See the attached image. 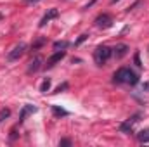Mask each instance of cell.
Returning <instances> with one entry per match:
<instances>
[{"label":"cell","mask_w":149,"mask_h":147,"mask_svg":"<svg viewBox=\"0 0 149 147\" xmlns=\"http://www.w3.org/2000/svg\"><path fill=\"white\" fill-rule=\"evenodd\" d=\"M9 116H10V109H5V107L0 109V123H2L5 118H9Z\"/></svg>","instance_id":"cell-16"},{"label":"cell","mask_w":149,"mask_h":147,"mask_svg":"<svg viewBox=\"0 0 149 147\" xmlns=\"http://www.w3.org/2000/svg\"><path fill=\"white\" fill-rule=\"evenodd\" d=\"M54 50H64V49H68L70 47V42H66V40H63V42H54Z\"/></svg>","instance_id":"cell-13"},{"label":"cell","mask_w":149,"mask_h":147,"mask_svg":"<svg viewBox=\"0 0 149 147\" xmlns=\"http://www.w3.org/2000/svg\"><path fill=\"white\" fill-rule=\"evenodd\" d=\"M139 3H142V0H137V2H135V3H134V5H130V7H128V9H127V12H130V10H134V9H135V7H137V5H139Z\"/></svg>","instance_id":"cell-21"},{"label":"cell","mask_w":149,"mask_h":147,"mask_svg":"<svg viewBox=\"0 0 149 147\" xmlns=\"http://www.w3.org/2000/svg\"><path fill=\"white\" fill-rule=\"evenodd\" d=\"M57 16H59V10H57V9H50V10H49V12H47V14L42 17V21H40V24H38V26H40V28H43V26H45L49 21L56 19Z\"/></svg>","instance_id":"cell-9"},{"label":"cell","mask_w":149,"mask_h":147,"mask_svg":"<svg viewBox=\"0 0 149 147\" xmlns=\"http://www.w3.org/2000/svg\"><path fill=\"white\" fill-rule=\"evenodd\" d=\"M38 2H40V0H24V3H28V5H35Z\"/></svg>","instance_id":"cell-22"},{"label":"cell","mask_w":149,"mask_h":147,"mask_svg":"<svg viewBox=\"0 0 149 147\" xmlns=\"http://www.w3.org/2000/svg\"><path fill=\"white\" fill-rule=\"evenodd\" d=\"M116 2H120V0H111V3H116Z\"/></svg>","instance_id":"cell-24"},{"label":"cell","mask_w":149,"mask_h":147,"mask_svg":"<svg viewBox=\"0 0 149 147\" xmlns=\"http://www.w3.org/2000/svg\"><path fill=\"white\" fill-rule=\"evenodd\" d=\"M64 57H66V50H57L56 54H52V55L47 59V64H45V66H47V68H52V66H56L59 61H63Z\"/></svg>","instance_id":"cell-6"},{"label":"cell","mask_w":149,"mask_h":147,"mask_svg":"<svg viewBox=\"0 0 149 147\" xmlns=\"http://www.w3.org/2000/svg\"><path fill=\"white\" fill-rule=\"evenodd\" d=\"M24 50H26V45L24 43H19V45H16L9 54H7V61L9 62H12V61H17L23 54H24Z\"/></svg>","instance_id":"cell-5"},{"label":"cell","mask_w":149,"mask_h":147,"mask_svg":"<svg viewBox=\"0 0 149 147\" xmlns=\"http://www.w3.org/2000/svg\"><path fill=\"white\" fill-rule=\"evenodd\" d=\"M52 112H54V116H57V118H61V116H68V114H70L66 109H63V107H59V106H52Z\"/></svg>","instance_id":"cell-12"},{"label":"cell","mask_w":149,"mask_h":147,"mask_svg":"<svg viewBox=\"0 0 149 147\" xmlns=\"http://www.w3.org/2000/svg\"><path fill=\"white\" fill-rule=\"evenodd\" d=\"M137 140H139L141 144H148L149 142V128H144V130H141V132L137 133Z\"/></svg>","instance_id":"cell-11"},{"label":"cell","mask_w":149,"mask_h":147,"mask_svg":"<svg viewBox=\"0 0 149 147\" xmlns=\"http://www.w3.org/2000/svg\"><path fill=\"white\" fill-rule=\"evenodd\" d=\"M128 45H125V43H118L114 49H113V55L116 57V59H123L127 54H128Z\"/></svg>","instance_id":"cell-7"},{"label":"cell","mask_w":149,"mask_h":147,"mask_svg":"<svg viewBox=\"0 0 149 147\" xmlns=\"http://www.w3.org/2000/svg\"><path fill=\"white\" fill-rule=\"evenodd\" d=\"M113 17L109 14H101V16H97V19H95V26L97 28H101V30H108V28H111L113 26Z\"/></svg>","instance_id":"cell-4"},{"label":"cell","mask_w":149,"mask_h":147,"mask_svg":"<svg viewBox=\"0 0 149 147\" xmlns=\"http://www.w3.org/2000/svg\"><path fill=\"white\" fill-rule=\"evenodd\" d=\"M87 38H88V35H81V37H80L78 40H76V42H74V45H80V43H83Z\"/></svg>","instance_id":"cell-20"},{"label":"cell","mask_w":149,"mask_h":147,"mask_svg":"<svg viewBox=\"0 0 149 147\" xmlns=\"http://www.w3.org/2000/svg\"><path fill=\"white\" fill-rule=\"evenodd\" d=\"M49 88H50V78H45V80H43V83L40 85V92H42V94H47V92H49Z\"/></svg>","instance_id":"cell-15"},{"label":"cell","mask_w":149,"mask_h":147,"mask_svg":"<svg viewBox=\"0 0 149 147\" xmlns=\"http://www.w3.org/2000/svg\"><path fill=\"white\" fill-rule=\"evenodd\" d=\"M40 68H42V57L37 55V57L30 62V66H28V73H37Z\"/></svg>","instance_id":"cell-10"},{"label":"cell","mask_w":149,"mask_h":147,"mask_svg":"<svg viewBox=\"0 0 149 147\" xmlns=\"http://www.w3.org/2000/svg\"><path fill=\"white\" fill-rule=\"evenodd\" d=\"M114 83H127V85H137L139 83V74L132 71L130 68H120L116 73L113 74Z\"/></svg>","instance_id":"cell-1"},{"label":"cell","mask_w":149,"mask_h":147,"mask_svg":"<svg viewBox=\"0 0 149 147\" xmlns=\"http://www.w3.org/2000/svg\"><path fill=\"white\" fill-rule=\"evenodd\" d=\"M71 144H73V142H71L70 139H63V140H59V147H70Z\"/></svg>","instance_id":"cell-18"},{"label":"cell","mask_w":149,"mask_h":147,"mask_svg":"<svg viewBox=\"0 0 149 147\" xmlns=\"http://www.w3.org/2000/svg\"><path fill=\"white\" fill-rule=\"evenodd\" d=\"M139 118H141V114L137 112V114H134L132 118L125 119V121L120 125V132H121V133H130V132H132V128H134V125L139 121Z\"/></svg>","instance_id":"cell-3"},{"label":"cell","mask_w":149,"mask_h":147,"mask_svg":"<svg viewBox=\"0 0 149 147\" xmlns=\"http://www.w3.org/2000/svg\"><path fill=\"white\" fill-rule=\"evenodd\" d=\"M134 62H135L139 68H142V62H141V55H139V52H135V55H134Z\"/></svg>","instance_id":"cell-19"},{"label":"cell","mask_w":149,"mask_h":147,"mask_svg":"<svg viewBox=\"0 0 149 147\" xmlns=\"http://www.w3.org/2000/svg\"><path fill=\"white\" fill-rule=\"evenodd\" d=\"M33 112H37V106H31V104H26V106H23V109L19 112V123H23L30 114H33Z\"/></svg>","instance_id":"cell-8"},{"label":"cell","mask_w":149,"mask_h":147,"mask_svg":"<svg viewBox=\"0 0 149 147\" xmlns=\"http://www.w3.org/2000/svg\"><path fill=\"white\" fill-rule=\"evenodd\" d=\"M47 43V38H43V37H40L37 40V42H33V45H31V50H38L42 45H45Z\"/></svg>","instance_id":"cell-14"},{"label":"cell","mask_w":149,"mask_h":147,"mask_svg":"<svg viewBox=\"0 0 149 147\" xmlns=\"http://www.w3.org/2000/svg\"><path fill=\"white\" fill-rule=\"evenodd\" d=\"M142 90H144V92H149V81L142 83Z\"/></svg>","instance_id":"cell-23"},{"label":"cell","mask_w":149,"mask_h":147,"mask_svg":"<svg viewBox=\"0 0 149 147\" xmlns=\"http://www.w3.org/2000/svg\"><path fill=\"white\" fill-rule=\"evenodd\" d=\"M68 87H70V85H68V83L64 81V83H63V85H59V87H57V88H56V90H54L52 94H61V92H64V90H66Z\"/></svg>","instance_id":"cell-17"},{"label":"cell","mask_w":149,"mask_h":147,"mask_svg":"<svg viewBox=\"0 0 149 147\" xmlns=\"http://www.w3.org/2000/svg\"><path fill=\"white\" fill-rule=\"evenodd\" d=\"M111 55H113V49H109L108 45H99V47L94 50V61H95V64H99V66L106 64V62L111 59Z\"/></svg>","instance_id":"cell-2"}]
</instances>
